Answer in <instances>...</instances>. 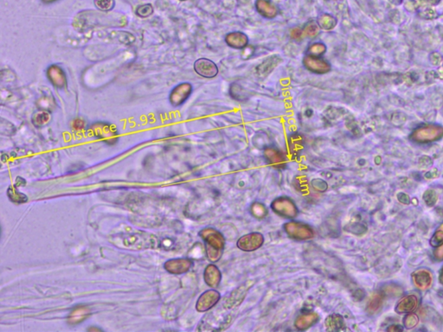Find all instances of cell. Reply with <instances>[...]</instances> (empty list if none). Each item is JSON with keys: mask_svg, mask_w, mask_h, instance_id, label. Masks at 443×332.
<instances>
[{"mask_svg": "<svg viewBox=\"0 0 443 332\" xmlns=\"http://www.w3.org/2000/svg\"><path fill=\"white\" fill-rule=\"evenodd\" d=\"M328 51V46L324 42H313L308 45L306 55L313 57H323Z\"/></svg>", "mask_w": 443, "mask_h": 332, "instance_id": "cell-27", "label": "cell"}, {"mask_svg": "<svg viewBox=\"0 0 443 332\" xmlns=\"http://www.w3.org/2000/svg\"><path fill=\"white\" fill-rule=\"evenodd\" d=\"M288 153L293 158H299L305 150V137L299 132H294L288 136Z\"/></svg>", "mask_w": 443, "mask_h": 332, "instance_id": "cell-12", "label": "cell"}, {"mask_svg": "<svg viewBox=\"0 0 443 332\" xmlns=\"http://www.w3.org/2000/svg\"><path fill=\"white\" fill-rule=\"evenodd\" d=\"M229 93H230L231 98L237 100L238 102H243L247 99V93H246L245 89L241 85L237 84V83L231 84L230 88H229Z\"/></svg>", "mask_w": 443, "mask_h": 332, "instance_id": "cell-30", "label": "cell"}, {"mask_svg": "<svg viewBox=\"0 0 443 332\" xmlns=\"http://www.w3.org/2000/svg\"><path fill=\"white\" fill-rule=\"evenodd\" d=\"M224 41L227 45L234 50H244L248 45V37L242 31H232L226 35Z\"/></svg>", "mask_w": 443, "mask_h": 332, "instance_id": "cell-16", "label": "cell"}, {"mask_svg": "<svg viewBox=\"0 0 443 332\" xmlns=\"http://www.w3.org/2000/svg\"><path fill=\"white\" fill-rule=\"evenodd\" d=\"M192 267V260L187 258H178L167 260L164 268L169 273L179 275L189 272Z\"/></svg>", "mask_w": 443, "mask_h": 332, "instance_id": "cell-14", "label": "cell"}, {"mask_svg": "<svg viewBox=\"0 0 443 332\" xmlns=\"http://www.w3.org/2000/svg\"><path fill=\"white\" fill-rule=\"evenodd\" d=\"M264 236L259 232H252L237 240V248L243 252H254L264 244Z\"/></svg>", "mask_w": 443, "mask_h": 332, "instance_id": "cell-7", "label": "cell"}, {"mask_svg": "<svg viewBox=\"0 0 443 332\" xmlns=\"http://www.w3.org/2000/svg\"><path fill=\"white\" fill-rule=\"evenodd\" d=\"M312 187H313V189L314 191H316L318 192H327V189H328V184L325 181L322 180L320 178H315V179H313L312 181Z\"/></svg>", "mask_w": 443, "mask_h": 332, "instance_id": "cell-35", "label": "cell"}, {"mask_svg": "<svg viewBox=\"0 0 443 332\" xmlns=\"http://www.w3.org/2000/svg\"><path fill=\"white\" fill-rule=\"evenodd\" d=\"M44 3H52V2H55V1H57V0H42Z\"/></svg>", "mask_w": 443, "mask_h": 332, "instance_id": "cell-45", "label": "cell"}, {"mask_svg": "<svg viewBox=\"0 0 443 332\" xmlns=\"http://www.w3.org/2000/svg\"><path fill=\"white\" fill-rule=\"evenodd\" d=\"M302 31H303V34H304L305 39L306 38L313 39V38H315V37L319 36L320 28L318 26L317 22L309 21L308 23H305V26L302 27Z\"/></svg>", "mask_w": 443, "mask_h": 332, "instance_id": "cell-28", "label": "cell"}, {"mask_svg": "<svg viewBox=\"0 0 443 332\" xmlns=\"http://www.w3.org/2000/svg\"><path fill=\"white\" fill-rule=\"evenodd\" d=\"M316 22L320 30L324 31H332L337 26L336 18L328 13H324L319 16Z\"/></svg>", "mask_w": 443, "mask_h": 332, "instance_id": "cell-25", "label": "cell"}, {"mask_svg": "<svg viewBox=\"0 0 443 332\" xmlns=\"http://www.w3.org/2000/svg\"><path fill=\"white\" fill-rule=\"evenodd\" d=\"M206 252L207 259L212 263L219 262L225 248V237L217 228H204L199 232Z\"/></svg>", "mask_w": 443, "mask_h": 332, "instance_id": "cell-1", "label": "cell"}, {"mask_svg": "<svg viewBox=\"0 0 443 332\" xmlns=\"http://www.w3.org/2000/svg\"><path fill=\"white\" fill-rule=\"evenodd\" d=\"M255 7L257 12H259L263 17L268 19H272L278 15V9L276 6L268 0H257Z\"/></svg>", "mask_w": 443, "mask_h": 332, "instance_id": "cell-20", "label": "cell"}, {"mask_svg": "<svg viewBox=\"0 0 443 332\" xmlns=\"http://www.w3.org/2000/svg\"><path fill=\"white\" fill-rule=\"evenodd\" d=\"M283 229L291 239L298 242L308 241L315 236V231L312 226L299 221L291 220L283 224Z\"/></svg>", "mask_w": 443, "mask_h": 332, "instance_id": "cell-2", "label": "cell"}, {"mask_svg": "<svg viewBox=\"0 0 443 332\" xmlns=\"http://www.w3.org/2000/svg\"><path fill=\"white\" fill-rule=\"evenodd\" d=\"M47 77L51 84L58 89H63L68 85V79L65 72L58 65H51L47 69Z\"/></svg>", "mask_w": 443, "mask_h": 332, "instance_id": "cell-13", "label": "cell"}, {"mask_svg": "<svg viewBox=\"0 0 443 332\" xmlns=\"http://www.w3.org/2000/svg\"><path fill=\"white\" fill-rule=\"evenodd\" d=\"M7 197L11 200V202L13 203H17V204H22V203H26L28 202V197L22 192H20L16 185L9 187L8 189H7Z\"/></svg>", "mask_w": 443, "mask_h": 332, "instance_id": "cell-26", "label": "cell"}, {"mask_svg": "<svg viewBox=\"0 0 443 332\" xmlns=\"http://www.w3.org/2000/svg\"><path fill=\"white\" fill-rule=\"evenodd\" d=\"M319 321V316L318 313H315V312H312V311H308V312H303V313H300L294 321V324L297 330L305 331L311 327L315 325Z\"/></svg>", "mask_w": 443, "mask_h": 332, "instance_id": "cell-15", "label": "cell"}, {"mask_svg": "<svg viewBox=\"0 0 443 332\" xmlns=\"http://www.w3.org/2000/svg\"><path fill=\"white\" fill-rule=\"evenodd\" d=\"M203 279L205 284L211 288H217L222 281V273L218 266L214 263L208 265L203 272Z\"/></svg>", "mask_w": 443, "mask_h": 332, "instance_id": "cell-17", "label": "cell"}, {"mask_svg": "<svg viewBox=\"0 0 443 332\" xmlns=\"http://www.w3.org/2000/svg\"><path fill=\"white\" fill-rule=\"evenodd\" d=\"M434 254H435V259H439V260L443 259V244L436 248Z\"/></svg>", "mask_w": 443, "mask_h": 332, "instance_id": "cell-41", "label": "cell"}, {"mask_svg": "<svg viewBox=\"0 0 443 332\" xmlns=\"http://www.w3.org/2000/svg\"><path fill=\"white\" fill-rule=\"evenodd\" d=\"M114 0H95V5L102 12H109L114 6Z\"/></svg>", "mask_w": 443, "mask_h": 332, "instance_id": "cell-33", "label": "cell"}, {"mask_svg": "<svg viewBox=\"0 0 443 332\" xmlns=\"http://www.w3.org/2000/svg\"><path fill=\"white\" fill-rule=\"evenodd\" d=\"M193 87L190 82H182L172 88L169 96L170 103L173 107H180L192 96Z\"/></svg>", "mask_w": 443, "mask_h": 332, "instance_id": "cell-8", "label": "cell"}, {"mask_svg": "<svg viewBox=\"0 0 443 332\" xmlns=\"http://www.w3.org/2000/svg\"><path fill=\"white\" fill-rule=\"evenodd\" d=\"M51 113L48 111H44V110L37 111L32 115V118H31L32 124L37 128L45 127L51 122Z\"/></svg>", "mask_w": 443, "mask_h": 332, "instance_id": "cell-24", "label": "cell"}, {"mask_svg": "<svg viewBox=\"0 0 443 332\" xmlns=\"http://www.w3.org/2000/svg\"><path fill=\"white\" fill-rule=\"evenodd\" d=\"M417 298L415 295H408L402 298L395 307L398 313H409L417 306Z\"/></svg>", "mask_w": 443, "mask_h": 332, "instance_id": "cell-22", "label": "cell"}, {"mask_svg": "<svg viewBox=\"0 0 443 332\" xmlns=\"http://www.w3.org/2000/svg\"><path fill=\"white\" fill-rule=\"evenodd\" d=\"M153 6L150 5V4H147V5L141 6L137 8V10H136V14L138 15V17H149V16L153 14Z\"/></svg>", "mask_w": 443, "mask_h": 332, "instance_id": "cell-34", "label": "cell"}, {"mask_svg": "<svg viewBox=\"0 0 443 332\" xmlns=\"http://www.w3.org/2000/svg\"><path fill=\"white\" fill-rule=\"evenodd\" d=\"M383 304V297L381 295L373 296L367 304V311L370 313H375L380 309Z\"/></svg>", "mask_w": 443, "mask_h": 332, "instance_id": "cell-31", "label": "cell"}, {"mask_svg": "<svg viewBox=\"0 0 443 332\" xmlns=\"http://www.w3.org/2000/svg\"><path fill=\"white\" fill-rule=\"evenodd\" d=\"M84 125L85 122L84 121H82L81 118H77V120H75L73 121V123H72V126H73L75 130H82L84 129Z\"/></svg>", "mask_w": 443, "mask_h": 332, "instance_id": "cell-40", "label": "cell"}, {"mask_svg": "<svg viewBox=\"0 0 443 332\" xmlns=\"http://www.w3.org/2000/svg\"><path fill=\"white\" fill-rule=\"evenodd\" d=\"M294 188L299 192H304L308 189V179L305 175H298L294 178Z\"/></svg>", "mask_w": 443, "mask_h": 332, "instance_id": "cell-32", "label": "cell"}, {"mask_svg": "<svg viewBox=\"0 0 443 332\" xmlns=\"http://www.w3.org/2000/svg\"><path fill=\"white\" fill-rule=\"evenodd\" d=\"M404 324L407 329H411L418 324L417 316L415 314H409L404 318Z\"/></svg>", "mask_w": 443, "mask_h": 332, "instance_id": "cell-38", "label": "cell"}, {"mask_svg": "<svg viewBox=\"0 0 443 332\" xmlns=\"http://www.w3.org/2000/svg\"><path fill=\"white\" fill-rule=\"evenodd\" d=\"M424 201L428 206H434L437 201V195L433 189H428L424 196Z\"/></svg>", "mask_w": 443, "mask_h": 332, "instance_id": "cell-37", "label": "cell"}, {"mask_svg": "<svg viewBox=\"0 0 443 332\" xmlns=\"http://www.w3.org/2000/svg\"><path fill=\"white\" fill-rule=\"evenodd\" d=\"M413 280L419 289L425 290L431 284V273H429V271L420 269L413 273Z\"/></svg>", "mask_w": 443, "mask_h": 332, "instance_id": "cell-21", "label": "cell"}, {"mask_svg": "<svg viewBox=\"0 0 443 332\" xmlns=\"http://www.w3.org/2000/svg\"><path fill=\"white\" fill-rule=\"evenodd\" d=\"M91 311L88 306L78 305L71 310V313L68 316V324L71 325H77L90 316Z\"/></svg>", "mask_w": 443, "mask_h": 332, "instance_id": "cell-19", "label": "cell"}, {"mask_svg": "<svg viewBox=\"0 0 443 332\" xmlns=\"http://www.w3.org/2000/svg\"><path fill=\"white\" fill-rule=\"evenodd\" d=\"M91 135L108 145H114L119 139L118 130L113 125L98 122L92 125L89 129Z\"/></svg>", "mask_w": 443, "mask_h": 332, "instance_id": "cell-4", "label": "cell"}, {"mask_svg": "<svg viewBox=\"0 0 443 332\" xmlns=\"http://www.w3.org/2000/svg\"><path fill=\"white\" fill-rule=\"evenodd\" d=\"M88 330L92 331V330H102V329H98V328H89V329H88Z\"/></svg>", "mask_w": 443, "mask_h": 332, "instance_id": "cell-46", "label": "cell"}, {"mask_svg": "<svg viewBox=\"0 0 443 332\" xmlns=\"http://www.w3.org/2000/svg\"><path fill=\"white\" fill-rule=\"evenodd\" d=\"M302 64L307 70L315 75H325L332 70L330 62L323 57L305 55L302 59Z\"/></svg>", "mask_w": 443, "mask_h": 332, "instance_id": "cell-5", "label": "cell"}, {"mask_svg": "<svg viewBox=\"0 0 443 332\" xmlns=\"http://www.w3.org/2000/svg\"><path fill=\"white\" fill-rule=\"evenodd\" d=\"M253 282L250 283H245L241 287H237V289L232 291V293L229 294V297L226 298L223 302V306L226 309L231 310L237 308L243 303L244 298H245L248 290L250 289V287L253 286Z\"/></svg>", "mask_w": 443, "mask_h": 332, "instance_id": "cell-10", "label": "cell"}, {"mask_svg": "<svg viewBox=\"0 0 443 332\" xmlns=\"http://www.w3.org/2000/svg\"><path fill=\"white\" fill-rule=\"evenodd\" d=\"M194 70L198 76L206 79H212L218 76L219 69L218 65L208 58H199L194 62Z\"/></svg>", "mask_w": 443, "mask_h": 332, "instance_id": "cell-11", "label": "cell"}, {"mask_svg": "<svg viewBox=\"0 0 443 332\" xmlns=\"http://www.w3.org/2000/svg\"><path fill=\"white\" fill-rule=\"evenodd\" d=\"M289 37L293 41L297 42H302L303 40L305 39L302 28H299V27L291 29V31H289Z\"/></svg>", "mask_w": 443, "mask_h": 332, "instance_id": "cell-36", "label": "cell"}, {"mask_svg": "<svg viewBox=\"0 0 443 332\" xmlns=\"http://www.w3.org/2000/svg\"><path fill=\"white\" fill-rule=\"evenodd\" d=\"M250 213L252 216L258 220H263L268 214V210L263 203L260 202H254L250 206Z\"/></svg>", "mask_w": 443, "mask_h": 332, "instance_id": "cell-29", "label": "cell"}, {"mask_svg": "<svg viewBox=\"0 0 443 332\" xmlns=\"http://www.w3.org/2000/svg\"><path fill=\"white\" fill-rule=\"evenodd\" d=\"M440 283H441V284H443V267H442V268H441V272H440Z\"/></svg>", "mask_w": 443, "mask_h": 332, "instance_id": "cell-44", "label": "cell"}, {"mask_svg": "<svg viewBox=\"0 0 443 332\" xmlns=\"http://www.w3.org/2000/svg\"><path fill=\"white\" fill-rule=\"evenodd\" d=\"M221 294L218 291L212 288L202 293L196 303V310L198 313H206L220 301Z\"/></svg>", "mask_w": 443, "mask_h": 332, "instance_id": "cell-9", "label": "cell"}, {"mask_svg": "<svg viewBox=\"0 0 443 332\" xmlns=\"http://www.w3.org/2000/svg\"><path fill=\"white\" fill-rule=\"evenodd\" d=\"M387 329H388V330H390V331H394V330H395V331H401V330H403V327H399V325L397 324L395 326L391 325L390 328H388Z\"/></svg>", "mask_w": 443, "mask_h": 332, "instance_id": "cell-43", "label": "cell"}, {"mask_svg": "<svg viewBox=\"0 0 443 332\" xmlns=\"http://www.w3.org/2000/svg\"><path fill=\"white\" fill-rule=\"evenodd\" d=\"M398 200L400 201L401 203H404V204H409L410 203V199H409V196L406 194H404V193H400V194L398 195Z\"/></svg>", "mask_w": 443, "mask_h": 332, "instance_id": "cell-42", "label": "cell"}, {"mask_svg": "<svg viewBox=\"0 0 443 332\" xmlns=\"http://www.w3.org/2000/svg\"><path fill=\"white\" fill-rule=\"evenodd\" d=\"M325 329L328 331H340L344 329V318L339 314H332L328 316L325 320Z\"/></svg>", "mask_w": 443, "mask_h": 332, "instance_id": "cell-23", "label": "cell"}, {"mask_svg": "<svg viewBox=\"0 0 443 332\" xmlns=\"http://www.w3.org/2000/svg\"><path fill=\"white\" fill-rule=\"evenodd\" d=\"M430 243L433 247H436V248L443 244V230L436 231L432 237Z\"/></svg>", "mask_w": 443, "mask_h": 332, "instance_id": "cell-39", "label": "cell"}, {"mask_svg": "<svg viewBox=\"0 0 443 332\" xmlns=\"http://www.w3.org/2000/svg\"><path fill=\"white\" fill-rule=\"evenodd\" d=\"M182 1H184V0H182Z\"/></svg>", "mask_w": 443, "mask_h": 332, "instance_id": "cell-47", "label": "cell"}, {"mask_svg": "<svg viewBox=\"0 0 443 332\" xmlns=\"http://www.w3.org/2000/svg\"><path fill=\"white\" fill-rule=\"evenodd\" d=\"M270 208L274 214L285 219L293 220L299 215L296 203L288 197H277L272 202Z\"/></svg>", "mask_w": 443, "mask_h": 332, "instance_id": "cell-3", "label": "cell"}, {"mask_svg": "<svg viewBox=\"0 0 443 332\" xmlns=\"http://www.w3.org/2000/svg\"><path fill=\"white\" fill-rule=\"evenodd\" d=\"M282 62H283V59L277 55L267 57L255 68L257 75L261 77L268 76L282 63Z\"/></svg>", "mask_w": 443, "mask_h": 332, "instance_id": "cell-18", "label": "cell"}, {"mask_svg": "<svg viewBox=\"0 0 443 332\" xmlns=\"http://www.w3.org/2000/svg\"><path fill=\"white\" fill-rule=\"evenodd\" d=\"M263 156L266 163L272 168L276 170H284L288 166V158L282 150L276 147H266L263 151Z\"/></svg>", "mask_w": 443, "mask_h": 332, "instance_id": "cell-6", "label": "cell"}]
</instances>
